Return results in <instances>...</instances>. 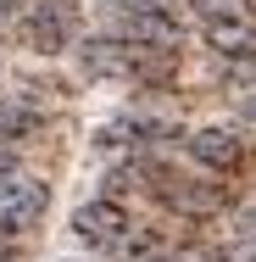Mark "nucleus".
<instances>
[{
	"mask_svg": "<svg viewBox=\"0 0 256 262\" xmlns=\"http://www.w3.org/2000/svg\"><path fill=\"white\" fill-rule=\"evenodd\" d=\"M45 207H51L45 179H34V173H6V179H0V240L28 234V229L45 217Z\"/></svg>",
	"mask_w": 256,
	"mask_h": 262,
	"instance_id": "f257e3e1",
	"label": "nucleus"
},
{
	"mask_svg": "<svg viewBox=\"0 0 256 262\" xmlns=\"http://www.w3.org/2000/svg\"><path fill=\"white\" fill-rule=\"evenodd\" d=\"M128 229H134V223H128V207H123V201H111V195H95V201H84V207L73 212V240H84L89 251L117 246Z\"/></svg>",
	"mask_w": 256,
	"mask_h": 262,
	"instance_id": "f03ea898",
	"label": "nucleus"
},
{
	"mask_svg": "<svg viewBox=\"0 0 256 262\" xmlns=\"http://www.w3.org/2000/svg\"><path fill=\"white\" fill-rule=\"evenodd\" d=\"M184 145H190V162H201L212 173H234V167L245 162V140H240V128H228V123H206Z\"/></svg>",
	"mask_w": 256,
	"mask_h": 262,
	"instance_id": "7ed1b4c3",
	"label": "nucleus"
},
{
	"mask_svg": "<svg viewBox=\"0 0 256 262\" xmlns=\"http://www.w3.org/2000/svg\"><path fill=\"white\" fill-rule=\"evenodd\" d=\"M206 45L223 56V61H240V56H256V23L251 11H228V17H201Z\"/></svg>",
	"mask_w": 256,
	"mask_h": 262,
	"instance_id": "20e7f679",
	"label": "nucleus"
},
{
	"mask_svg": "<svg viewBox=\"0 0 256 262\" xmlns=\"http://www.w3.org/2000/svg\"><path fill=\"white\" fill-rule=\"evenodd\" d=\"M22 34H28V45H34L39 56H56L67 39H73V11H67L61 0L28 6V17H22Z\"/></svg>",
	"mask_w": 256,
	"mask_h": 262,
	"instance_id": "39448f33",
	"label": "nucleus"
},
{
	"mask_svg": "<svg viewBox=\"0 0 256 262\" xmlns=\"http://www.w3.org/2000/svg\"><path fill=\"white\" fill-rule=\"evenodd\" d=\"M117 251H123L128 262H145V257H161V240H156L151 229H128V234L117 240Z\"/></svg>",
	"mask_w": 256,
	"mask_h": 262,
	"instance_id": "423d86ee",
	"label": "nucleus"
},
{
	"mask_svg": "<svg viewBox=\"0 0 256 262\" xmlns=\"http://www.w3.org/2000/svg\"><path fill=\"white\" fill-rule=\"evenodd\" d=\"M217 262H256V229H240V240H223Z\"/></svg>",
	"mask_w": 256,
	"mask_h": 262,
	"instance_id": "0eeeda50",
	"label": "nucleus"
},
{
	"mask_svg": "<svg viewBox=\"0 0 256 262\" xmlns=\"http://www.w3.org/2000/svg\"><path fill=\"white\" fill-rule=\"evenodd\" d=\"M6 173H22V157H17L11 140H0V179H6Z\"/></svg>",
	"mask_w": 256,
	"mask_h": 262,
	"instance_id": "6e6552de",
	"label": "nucleus"
},
{
	"mask_svg": "<svg viewBox=\"0 0 256 262\" xmlns=\"http://www.w3.org/2000/svg\"><path fill=\"white\" fill-rule=\"evenodd\" d=\"M17 11H22V0H0V28H6V23H11Z\"/></svg>",
	"mask_w": 256,
	"mask_h": 262,
	"instance_id": "1a4fd4ad",
	"label": "nucleus"
},
{
	"mask_svg": "<svg viewBox=\"0 0 256 262\" xmlns=\"http://www.w3.org/2000/svg\"><path fill=\"white\" fill-rule=\"evenodd\" d=\"M245 123H251V128H256V90H251V95H245Z\"/></svg>",
	"mask_w": 256,
	"mask_h": 262,
	"instance_id": "9d476101",
	"label": "nucleus"
}]
</instances>
